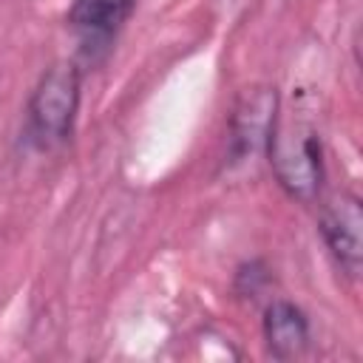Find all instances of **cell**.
<instances>
[{
	"mask_svg": "<svg viewBox=\"0 0 363 363\" xmlns=\"http://www.w3.org/2000/svg\"><path fill=\"white\" fill-rule=\"evenodd\" d=\"M267 159L278 184L298 201H315L323 182V145L320 133L303 119H275Z\"/></svg>",
	"mask_w": 363,
	"mask_h": 363,
	"instance_id": "6da1fadb",
	"label": "cell"
},
{
	"mask_svg": "<svg viewBox=\"0 0 363 363\" xmlns=\"http://www.w3.org/2000/svg\"><path fill=\"white\" fill-rule=\"evenodd\" d=\"M82 71L77 62H54L43 71L28 99V130L40 147H54L71 136L79 108Z\"/></svg>",
	"mask_w": 363,
	"mask_h": 363,
	"instance_id": "7a4b0ae2",
	"label": "cell"
},
{
	"mask_svg": "<svg viewBox=\"0 0 363 363\" xmlns=\"http://www.w3.org/2000/svg\"><path fill=\"white\" fill-rule=\"evenodd\" d=\"M275 119H278L275 88L269 85L244 88L230 113V156L235 162H244L264 153Z\"/></svg>",
	"mask_w": 363,
	"mask_h": 363,
	"instance_id": "3957f363",
	"label": "cell"
},
{
	"mask_svg": "<svg viewBox=\"0 0 363 363\" xmlns=\"http://www.w3.org/2000/svg\"><path fill=\"white\" fill-rule=\"evenodd\" d=\"M318 230L346 275H357L363 264V210L360 199L349 190L332 193L320 204Z\"/></svg>",
	"mask_w": 363,
	"mask_h": 363,
	"instance_id": "277c9868",
	"label": "cell"
},
{
	"mask_svg": "<svg viewBox=\"0 0 363 363\" xmlns=\"http://www.w3.org/2000/svg\"><path fill=\"white\" fill-rule=\"evenodd\" d=\"M133 0H71L68 23L82 40V51L96 62V51L102 54L119 28V23L128 17Z\"/></svg>",
	"mask_w": 363,
	"mask_h": 363,
	"instance_id": "5b68a950",
	"label": "cell"
},
{
	"mask_svg": "<svg viewBox=\"0 0 363 363\" xmlns=\"http://www.w3.org/2000/svg\"><path fill=\"white\" fill-rule=\"evenodd\" d=\"M264 340L275 360L301 357L309 346V320L303 309L289 301H272L264 312Z\"/></svg>",
	"mask_w": 363,
	"mask_h": 363,
	"instance_id": "8992f818",
	"label": "cell"
}]
</instances>
